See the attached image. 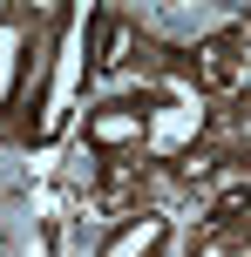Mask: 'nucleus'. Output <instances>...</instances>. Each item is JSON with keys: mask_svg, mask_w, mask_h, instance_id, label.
Masks as SVG:
<instances>
[{"mask_svg": "<svg viewBox=\"0 0 251 257\" xmlns=\"http://www.w3.org/2000/svg\"><path fill=\"white\" fill-rule=\"evenodd\" d=\"M122 54H129V27L116 21V14H102V21H89V61L102 68V75H116Z\"/></svg>", "mask_w": 251, "mask_h": 257, "instance_id": "obj_4", "label": "nucleus"}, {"mask_svg": "<svg viewBox=\"0 0 251 257\" xmlns=\"http://www.w3.org/2000/svg\"><path fill=\"white\" fill-rule=\"evenodd\" d=\"M136 190H143V176H136L129 163H109V176L95 183V203H102V210H122V203L136 196Z\"/></svg>", "mask_w": 251, "mask_h": 257, "instance_id": "obj_5", "label": "nucleus"}, {"mask_svg": "<svg viewBox=\"0 0 251 257\" xmlns=\"http://www.w3.org/2000/svg\"><path fill=\"white\" fill-rule=\"evenodd\" d=\"M149 128H156V122H149V102H109V108L89 115V142L116 156V149H129V142H143Z\"/></svg>", "mask_w": 251, "mask_h": 257, "instance_id": "obj_1", "label": "nucleus"}, {"mask_svg": "<svg viewBox=\"0 0 251 257\" xmlns=\"http://www.w3.org/2000/svg\"><path fill=\"white\" fill-rule=\"evenodd\" d=\"M190 68H197L204 88H238V81L251 75V61H244V34H217V41H204Z\"/></svg>", "mask_w": 251, "mask_h": 257, "instance_id": "obj_3", "label": "nucleus"}, {"mask_svg": "<svg viewBox=\"0 0 251 257\" xmlns=\"http://www.w3.org/2000/svg\"><path fill=\"white\" fill-rule=\"evenodd\" d=\"M163 244H170V223H163L156 210H129V217L102 237V250H95V257H156Z\"/></svg>", "mask_w": 251, "mask_h": 257, "instance_id": "obj_2", "label": "nucleus"}]
</instances>
